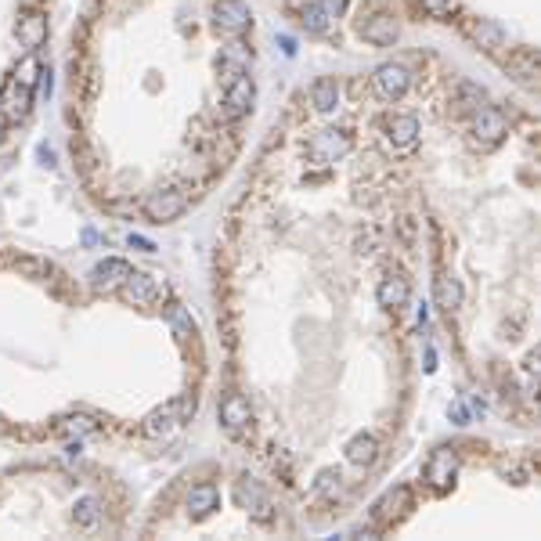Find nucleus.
Here are the masks:
<instances>
[{"instance_id":"24","label":"nucleus","mask_w":541,"mask_h":541,"mask_svg":"<svg viewBox=\"0 0 541 541\" xmlns=\"http://www.w3.org/2000/svg\"><path fill=\"white\" fill-rule=\"evenodd\" d=\"M311 105L318 112H332L339 105V84L332 80V76H321V80L311 84Z\"/></svg>"},{"instance_id":"12","label":"nucleus","mask_w":541,"mask_h":541,"mask_svg":"<svg viewBox=\"0 0 541 541\" xmlns=\"http://www.w3.org/2000/svg\"><path fill=\"white\" fill-rule=\"evenodd\" d=\"M466 36L487 55H498L501 47H506V29H501L494 18H469L466 22Z\"/></svg>"},{"instance_id":"31","label":"nucleus","mask_w":541,"mask_h":541,"mask_svg":"<svg viewBox=\"0 0 541 541\" xmlns=\"http://www.w3.org/2000/svg\"><path fill=\"white\" fill-rule=\"evenodd\" d=\"M58 430H62V433H76V437H84V433H91V430H98V426H94V418H87V415H72V418L62 422Z\"/></svg>"},{"instance_id":"20","label":"nucleus","mask_w":541,"mask_h":541,"mask_svg":"<svg viewBox=\"0 0 541 541\" xmlns=\"http://www.w3.org/2000/svg\"><path fill=\"white\" fill-rule=\"evenodd\" d=\"M408 506H411V491H408V487H394V491H386V494L375 501V509H372V520L382 527V523H390L394 516H401Z\"/></svg>"},{"instance_id":"25","label":"nucleus","mask_w":541,"mask_h":541,"mask_svg":"<svg viewBox=\"0 0 541 541\" xmlns=\"http://www.w3.org/2000/svg\"><path fill=\"white\" fill-rule=\"evenodd\" d=\"M437 307L444 314H455L462 307V282L451 278V275H440L437 278Z\"/></svg>"},{"instance_id":"16","label":"nucleus","mask_w":541,"mask_h":541,"mask_svg":"<svg viewBox=\"0 0 541 541\" xmlns=\"http://www.w3.org/2000/svg\"><path fill=\"white\" fill-rule=\"evenodd\" d=\"M47 33H51V25H47L44 11H25L18 18V40H22L25 51H40L47 44Z\"/></svg>"},{"instance_id":"15","label":"nucleus","mask_w":541,"mask_h":541,"mask_svg":"<svg viewBox=\"0 0 541 541\" xmlns=\"http://www.w3.org/2000/svg\"><path fill=\"white\" fill-rule=\"evenodd\" d=\"M213 15H217V25L227 29V33H242V29L253 25V11H249L246 0H217Z\"/></svg>"},{"instance_id":"29","label":"nucleus","mask_w":541,"mask_h":541,"mask_svg":"<svg viewBox=\"0 0 541 541\" xmlns=\"http://www.w3.org/2000/svg\"><path fill=\"white\" fill-rule=\"evenodd\" d=\"M76 523H80V527H94L98 520H101V501L98 498H80V501H76Z\"/></svg>"},{"instance_id":"7","label":"nucleus","mask_w":541,"mask_h":541,"mask_svg":"<svg viewBox=\"0 0 541 541\" xmlns=\"http://www.w3.org/2000/svg\"><path fill=\"white\" fill-rule=\"evenodd\" d=\"M191 411V404H181V401H170V404H163V408H156L148 418H144V433L152 437V440H166V437H173L177 430H181V422H184V415Z\"/></svg>"},{"instance_id":"8","label":"nucleus","mask_w":541,"mask_h":541,"mask_svg":"<svg viewBox=\"0 0 541 541\" xmlns=\"http://www.w3.org/2000/svg\"><path fill=\"white\" fill-rule=\"evenodd\" d=\"M184 206H188V199L181 195L177 188L152 191V195L144 199V217H148L152 224H170V220H177V217L184 213Z\"/></svg>"},{"instance_id":"3","label":"nucleus","mask_w":541,"mask_h":541,"mask_svg":"<svg viewBox=\"0 0 541 541\" xmlns=\"http://www.w3.org/2000/svg\"><path fill=\"white\" fill-rule=\"evenodd\" d=\"M253 101H256V84H253V76L242 72L231 80V87L224 91V101H220V115L224 120H242V115L253 112Z\"/></svg>"},{"instance_id":"14","label":"nucleus","mask_w":541,"mask_h":541,"mask_svg":"<svg viewBox=\"0 0 541 541\" xmlns=\"http://www.w3.org/2000/svg\"><path fill=\"white\" fill-rule=\"evenodd\" d=\"M130 263L127 260H115V256H108V260H101L94 270H91V285H94V292H115L123 285V278L130 275Z\"/></svg>"},{"instance_id":"19","label":"nucleus","mask_w":541,"mask_h":541,"mask_svg":"<svg viewBox=\"0 0 541 541\" xmlns=\"http://www.w3.org/2000/svg\"><path fill=\"white\" fill-rule=\"evenodd\" d=\"M506 72L513 76L516 84H523V87H537V76H541V65H537V55L534 51H513L509 55V62H506Z\"/></svg>"},{"instance_id":"10","label":"nucleus","mask_w":541,"mask_h":541,"mask_svg":"<svg viewBox=\"0 0 541 541\" xmlns=\"http://www.w3.org/2000/svg\"><path fill=\"white\" fill-rule=\"evenodd\" d=\"M217 418H220V426L231 433V437H242L249 430V422H253V408L242 394H227L220 404H217Z\"/></svg>"},{"instance_id":"1","label":"nucleus","mask_w":541,"mask_h":541,"mask_svg":"<svg viewBox=\"0 0 541 541\" xmlns=\"http://www.w3.org/2000/svg\"><path fill=\"white\" fill-rule=\"evenodd\" d=\"M351 148H354V137H351V130H343V127H325V130H318V134L311 137V144H307L311 159L321 163V166L343 159Z\"/></svg>"},{"instance_id":"9","label":"nucleus","mask_w":541,"mask_h":541,"mask_svg":"<svg viewBox=\"0 0 541 541\" xmlns=\"http://www.w3.org/2000/svg\"><path fill=\"white\" fill-rule=\"evenodd\" d=\"M33 108V91L18 80H8L0 87V123H22Z\"/></svg>"},{"instance_id":"35","label":"nucleus","mask_w":541,"mask_h":541,"mask_svg":"<svg viewBox=\"0 0 541 541\" xmlns=\"http://www.w3.org/2000/svg\"><path fill=\"white\" fill-rule=\"evenodd\" d=\"M321 8L329 11V18H339L346 11V0H321Z\"/></svg>"},{"instance_id":"11","label":"nucleus","mask_w":541,"mask_h":541,"mask_svg":"<svg viewBox=\"0 0 541 541\" xmlns=\"http://www.w3.org/2000/svg\"><path fill=\"white\" fill-rule=\"evenodd\" d=\"M455 477H458V455L451 448H437L430 455V462H426V480H430V487L433 491H448L455 484Z\"/></svg>"},{"instance_id":"18","label":"nucleus","mask_w":541,"mask_h":541,"mask_svg":"<svg viewBox=\"0 0 541 541\" xmlns=\"http://www.w3.org/2000/svg\"><path fill=\"white\" fill-rule=\"evenodd\" d=\"M235 494H239V506H242L246 513H253L256 520H270V498L263 494V487H260L256 480L242 477L239 487H235Z\"/></svg>"},{"instance_id":"27","label":"nucleus","mask_w":541,"mask_h":541,"mask_svg":"<svg viewBox=\"0 0 541 541\" xmlns=\"http://www.w3.org/2000/svg\"><path fill=\"white\" fill-rule=\"evenodd\" d=\"M300 22H303L307 33H325V29L332 25L329 11L321 8V0H307V4L300 8Z\"/></svg>"},{"instance_id":"21","label":"nucleus","mask_w":541,"mask_h":541,"mask_svg":"<svg viewBox=\"0 0 541 541\" xmlns=\"http://www.w3.org/2000/svg\"><path fill=\"white\" fill-rule=\"evenodd\" d=\"M217 506H220V491L213 484H195V487L188 491V513L195 516V520H206Z\"/></svg>"},{"instance_id":"17","label":"nucleus","mask_w":541,"mask_h":541,"mask_svg":"<svg viewBox=\"0 0 541 541\" xmlns=\"http://www.w3.org/2000/svg\"><path fill=\"white\" fill-rule=\"evenodd\" d=\"M375 296H379V307H386V311H401V307L408 303V296H411V285H408V278L401 275V270H390V275L379 282Z\"/></svg>"},{"instance_id":"26","label":"nucleus","mask_w":541,"mask_h":541,"mask_svg":"<svg viewBox=\"0 0 541 541\" xmlns=\"http://www.w3.org/2000/svg\"><path fill=\"white\" fill-rule=\"evenodd\" d=\"M249 62H253V55H249L242 44H231V47H224V55H220V72H227L231 80H235V76L249 72Z\"/></svg>"},{"instance_id":"5","label":"nucleus","mask_w":541,"mask_h":541,"mask_svg":"<svg viewBox=\"0 0 541 541\" xmlns=\"http://www.w3.org/2000/svg\"><path fill=\"white\" fill-rule=\"evenodd\" d=\"M382 144L386 152H411L418 144V120L415 115H386L382 123Z\"/></svg>"},{"instance_id":"2","label":"nucleus","mask_w":541,"mask_h":541,"mask_svg":"<svg viewBox=\"0 0 541 541\" xmlns=\"http://www.w3.org/2000/svg\"><path fill=\"white\" fill-rule=\"evenodd\" d=\"M372 91H375L382 101H401V98L411 91V69L401 65V62H382V65L372 72Z\"/></svg>"},{"instance_id":"22","label":"nucleus","mask_w":541,"mask_h":541,"mask_svg":"<svg viewBox=\"0 0 541 541\" xmlns=\"http://www.w3.org/2000/svg\"><path fill=\"white\" fill-rule=\"evenodd\" d=\"M40 76H44V62H40V55H36V51H25V58L11 69V80H18L29 91L40 87Z\"/></svg>"},{"instance_id":"13","label":"nucleus","mask_w":541,"mask_h":541,"mask_svg":"<svg viewBox=\"0 0 541 541\" xmlns=\"http://www.w3.org/2000/svg\"><path fill=\"white\" fill-rule=\"evenodd\" d=\"M473 137H477V144H498L501 137H506V130H509V123H506V115H501L498 108H477V115H473Z\"/></svg>"},{"instance_id":"37","label":"nucleus","mask_w":541,"mask_h":541,"mask_svg":"<svg viewBox=\"0 0 541 541\" xmlns=\"http://www.w3.org/2000/svg\"><path fill=\"white\" fill-rule=\"evenodd\" d=\"M130 246H134V249H141V253H156V246H152L148 239H141V235H130Z\"/></svg>"},{"instance_id":"32","label":"nucleus","mask_w":541,"mask_h":541,"mask_svg":"<svg viewBox=\"0 0 541 541\" xmlns=\"http://www.w3.org/2000/svg\"><path fill=\"white\" fill-rule=\"evenodd\" d=\"M458 101H462V108H480L484 105V91L477 84H462L458 87Z\"/></svg>"},{"instance_id":"28","label":"nucleus","mask_w":541,"mask_h":541,"mask_svg":"<svg viewBox=\"0 0 541 541\" xmlns=\"http://www.w3.org/2000/svg\"><path fill=\"white\" fill-rule=\"evenodd\" d=\"M166 321H170V329H173L177 339H191V336H195V321H191V314H188L184 303H170L166 307Z\"/></svg>"},{"instance_id":"39","label":"nucleus","mask_w":541,"mask_h":541,"mask_svg":"<svg viewBox=\"0 0 541 541\" xmlns=\"http://www.w3.org/2000/svg\"><path fill=\"white\" fill-rule=\"evenodd\" d=\"M0 144H4V123H0Z\"/></svg>"},{"instance_id":"23","label":"nucleus","mask_w":541,"mask_h":541,"mask_svg":"<svg viewBox=\"0 0 541 541\" xmlns=\"http://www.w3.org/2000/svg\"><path fill=\"white\" fill-rule=\"evenodd\" d=\"M346 458H351L354 466H372L379 458V440L372 433H358L351 444H346Z\"/></svg>"},{"instance_id":"34","label":"nucleus","mask_w":541,"mask_h":541,"mask_svg":"<svg viewBox=\"0 0 541 541\" xmlns=\"http://www.w3.org/2000/svg\"><path fill=\"white\" fill-rule=\"evenodd\" d=\"M332 484H339V473H336V469H325V473L314 480V494H325Z\"/></svg>"},{"instance_id":"6","label":"nucleus","mask_w":541,"mask_h":541,"mask_svg":"<svg viewBox=\"0 0 541 541\" xmlns=\"http://www.w3.org/2000/svg\"><path fill=\"white\" fill-rule=\"evenodd\" d=\"M358 33L365 36L368 44H375V47H390V44H397L401 25H397V18L390 11H368V15H361Z\"/></svg>"},{"instance_id":"30","label":"nucleus","mask_w":541,"mask_h":541,"mask_svg":"<svg viewBox=\"0 0 541 541\" xmlns=\"http://www.w3.org/2000/svg\"><path fill=\"white\" fill-rule=\"evenodd\" d=\"M15 267L22 270V275H29V278H44L47 270H51V263H47V260H40V256H18V260H15Z\"/></svg>"},{"instance_id":"36","label":"nucleus","mask_w":541,"mask_h":541,"mask_svg":"<svg viewBox=\"0 0 541 541\" xmlns=\"http://www.w3.org/2000/svg\"><path fill=\"white\" fill-rule=\"evenodd\" d=\"M278 47H282V55H289V58L296 55V40H292V36H285V33L278 36Z\"/></svg>"},{"instance_id":"33","label":"nucleus","mask_w":541,"mask_h":541,"mask_svg":"<svg viewBox=\"0 0 541 541\" xmlns=\"http://www.w3.org/2000/svg\"><path fill=\"white\" fill-rule=\"evenodd\" d=\"M422 8H426L433 18H448L455 11V0H422Z\"/></svg>"},{"instance_id":"4","label":"nucleus","mask_w":541,"mask_h":541,"mask_svg":"<svg viewBox=\"0 0 541 541\" xmlns=\"http://www.w3.org/2000/svg\"><path fill=\"white\" fill-rule=\"evenodd\" d=\"M163 282L156 278V275H144V270H130V275L123 278V285H120V296L127 300V303H134V307H152V303H159L163 300Z\"/></svg>"},{"instance_id":"38","label":"nucleus","mask_w":541,"mask_h":541,"mask_svg":"<svg viewBox=\"0 0 541 541\" xmlns=\"http://www.w3.org/2000/svg\"><path fill=\"white\" fill-rule=\"evenodd\" d=\"M36 156H40V163H44V166H51V163H55V152H51V148H40Z\"/></svg>"}]
</instances>
